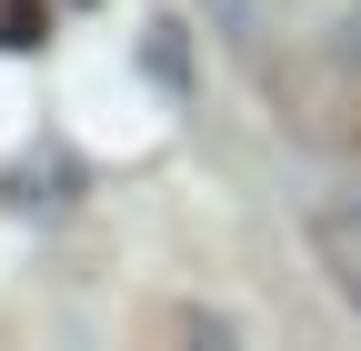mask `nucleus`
Segmentation results:
<instances>
[{"instance_id": "f257e3e1", "label": "nucleus", "mask_w": 361, "mask_h": 351, "mask_svg": "<svg viewBox=\"0 0 361 351\" xmlns=\"http://www.w3.org/2000/svg\"><path fill=\"white\" fill-rule=\"evenodd\" d=\"M311 251H322V271H331V291L361 312V201H331L322 221H311Z\"/></svg>"}, {"instance_id": "7ed1b4c3", "label": "nucleus", "mask_w": 361, "mask_h": 351, "mask_svg": "<svg viewBox=\"0 0 361 351\" xmlns=\"http://www.w3.org/2000/svg\"><path fill=\"white\" fill-rule=\"evenodd\" d=\"M351 130H361V121H351Z\"/></svg>"}, {"instance_id": "f03ea898", "label": "nucleus", "mask_w": 361, "mask_h": 351, "mask_svg": "<svg viewBox=\"0 0 361 351\" xmlns=\"http://www.w3.org/2000/svg\"><path fill=\"white\" fill-rule=\"evenodd\" d=\"M0 20H11L0 40H40V20H51V11H40V0H0Z\"/></svg>"}]
</instances>
